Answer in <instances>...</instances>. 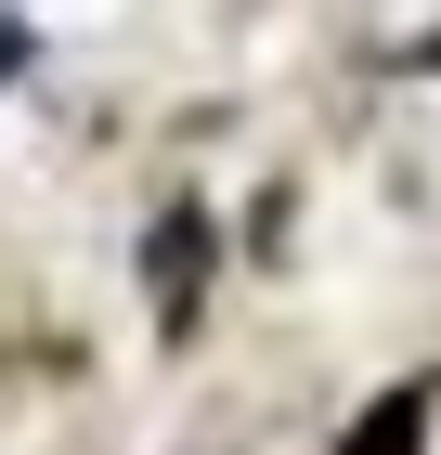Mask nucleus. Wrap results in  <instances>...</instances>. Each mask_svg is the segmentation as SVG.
<instances>
[{"mask_svg": "<svg viewBox=\"0 0 441 455\" xmlns=\"http://www.w3.org/2000/svg\"><path fill=\"white\" fill-rule=\"evenodd\" d=\"M195 274H208V221L182 209V221H156V299H169V313H195Z\"/></svg>", "mask_w": 441, "mask_h": 455, "instance_id": "obj_1", "label": "nucleus"}, {"mask_svg": "<svg viewBox=\"0 0 441 455\" xmlns=\"http://www.w3.org/2000/svg\"><path fill=\"white\" fill-rule=\"evenodd\" d=\"M415 429H429V403L403 390V403H376V417L350 429V455H415Z\"/></svg>", "mask_w": 441, "mask_h": 455, "instance_id": "obj_2", "label": "nucleus"}]
</instances>
